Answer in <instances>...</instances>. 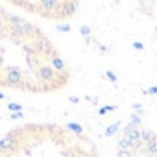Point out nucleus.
<instances>
[{
  "instance_id": "obj_9",
  "label": "nucleus",
  "mask_w": 157,
  "mask_h": 157,
  "mask_svg": "<svg viewBox=\"0 0 157 157\" xmlns=\"http://www.w3.org/2000/svg\"><path fill=\"white\" fill-rule=\"evenodd\" d=\"M144 151H146V153H150L151 157H155V155H157V139H153L151 142L144 144Z\"/></svg>"
},
{
  "instance_id": "obj_23",
  "label": "nucleus",
  "mask_w": 157,
  "mask_h": 157,
  "mask_svg": "<svg viewBox=\"0 0 157 157\" xmlns=\"http://www.w3.org/2000/svg\"><path fill=\"white\" fill-rule=\"evenodd\" d=\"M133 109H135L137 115H142V107H140V104H133Z\"/></svg>"
},
{
  "instance_id": "obj_22",
  "label": "nucleus",
  "mask_w": 157,
  "mask_h": 157,
  "mask_svg": "<svg viewBox=\"0 0 157 157\" xmlns=\"http://www.w3.org/2000/svg\"><path fill=\"white\" fill-rule=\"evenodd\" d=\"M10 118H11V120H19V118H22V111H19V113H11Z\"/></svg>"
},
{
  "instance_id": "obj_17",
  "label": "nucleus",
  "mask_w": 157,
  "mask_h": 157,
  "mask_svg": "<svg viewBox=\"0 0 157 157\" xmlns=\"http://www.w3.org/2000/svg\"><path fill=\"white\" fill-rule=\"evenodd\" d=\"M105 78H107L109 82H113V83H115V82L118 80V78H117V74H115L113 70H107V72H105Z\"/></svg>"
},
{
  "instance_id": "obj_21",
  "label": "nucleus",
  "mask_w": 157,
  "mask_h": 157,
  "mask_svg": "<svg viewBox=\"0 0 157 157\" xmlns=\"http://www.w3.org/2000/svg\"><path fill=\"white\" fill-rule=\"evenodd\" d=\"M133 48H135V50H144V44H142L140 41H135V43H133Z\"/></svg>"
},
{
  "instance_id": "obj_10",
  "label": "nucleus",
  "mask_w": 157,
  "mask_h": 157,
  "mask_svg": "<svg viewBox=\"0 0 157 157\" xmlns=\"http://www.w3.org/2000/svg\"><path fill=\"white\" fill-rule=\"evenodd\" d=\"M153 139H157V135H155L151 129H142V142H144V144L151 142Z\"/></svg>"
},
{
  "instance_id": "obj_4",
  "label": "nucleus",
  "mask_w": 157,
  "mask_h": 157,
  "mask_svg": "<svg viewBox=\"0 0 157 157\" xmlns=\"http://www.w3.org/2000/svg\"><path fill=\"white\" fill-rule=\"evenodd\" d=\"M56 76H57V72L50 67V65H43V67H39L37 68V78L41 82H54L56 80Z\"/></svg>"
},
{
  "instance_id": "obj_24",
  "label": "nucleus",
  "mask_w": 157,
  "mask_h": 157,
  "mask_svg": "<svg viewBox=\"0 0 157 157\" xmlns=\"http://www.w3.org/2000/svg\"><path fill=\"white\" fill-rule=\"evenodd\" d=\"M70 102H74V104H78V102H80V98H78V96H70Z\"/></svg>"
},
{
  "instance_id": "obj_1",
  "label": "nucleus",
  "mask_w": 157,
  "mask_h": 157,
  "mask_svg": "<svg viewBox=\"0 0 157 157\" xmlns=\"http://www.w3.org/2000/svg\"><path fill=\"white\" fill-rule=\"evenodd\" d=\"M124 135L133 142V150H140V146H144V142H142V129L139 128V126H135V124H126V128H124Z\"/></svg>"
},
{
  "instance_id": "obj_13",
  "label": "nucleus",
  "mask_w": 157,
  "mask_h": 157,
  "mask_svg": "<svg viewBox=\"0 0 157 157\" xmlns=\"http://www.w3.org/2000/svg\"><path fill=\"white\" fill-rule=\"evenodd\" d=\"M8 109H10L11 113H19V111H22V105L17 104V102H13V104H8Z\"/></svg>"
},
{
  "instance_id": "obj_25",
  "label": "nucleus",
  "mask_w": 157,
  "mask_h": 157,
  "mask_svg": "<svg viewBox=\"0 0 157 157\" xmlns=\"http://www.w3.org/2000/svg\"><path fill=\"white\" fill-rule=\"evenodd\" d=\"M0 100H6V94L4 93H0Z\"/></svg>"
},
{
  "instance_id": "obj_11",
  "label": "nucleus",
  "mask_w": 157,
  "mask_h": 157,
  "mask_svg": "<svg viewBox=\"0 0 157 157\" xmlns=\"http://www.w3.org/2000/svg\"><path fill=\"white\" fill-rule=\"evenodd\" d=\"M118 128H120V122H115V124H111V126H107V129H105V137H113L117 131H118Z\"/></svg>"
},
{
  "instance_id": "obj_12",
  "label": "nucleus",
  "mask_w": 157,
  "mask_h": 157,
  "mask_svg": "<svg viewBox=\"0 0 157 157\" xmlns=\"http://www.w3.org/2000/svg\"><path fill=\"white\" fill-rule=\"evenodd\" d=\"M67 129H70V131H74V133H83V128H82L80 124H76V122H68V124H67Z\"/></svg>"
},
{
  "instance_id": "obj_6",
  "label": "nucleus",
  "mask_w": 157,
  "mask_h": 157,
  "mask_svg": "<svg viewBox=\"0 0 157 157\" xmlns=\"http://www.w3.org/2000/svg\"><path fill=\"white\" fill-rule=\"evenodd\" d=\"M78 10V4L74 2V0H67V2L63 4V17H72Z\"/></svg>"
},
{
  "instance_id": "obj_8",
  "label": "nucleus",
  "mask_w": 157,
  "mask_h": 157,
  "mask_svg": "<svg viewBox=\"0 0 157 157\" xmlns=\"http://www.w3.org/2000/svg\"><path fill=\"white\" fill-rule=\"evenodd\" d=\"M118 150H129V151H131V150H133V142H131L126 135H122L120 140H118Z\"/></svg>"
},
{
  "instance_id": "obj_20",
  "label": "nucleus",
  "mask_w": 157,
  "mask_h": 157,
  "mask_svg": "<svg viewBox=\"0 0 157 157\" xmlns=\"http://www.w3.org/2000/svg\"><path fill=\"white\" fill-rule=\"evenodd\" d=\"M144 94H157V85H151L144 91Z\"/></svg>"
},
{
  "instance_id": "obj_3",
  "label": "nucleus",
  "mask_w": 157,
  "mask_h": 157,
  "mask_svg": "<svg viewBox=\"0 0 157 157\" xmlns=\"http://www.w3.org/2000/svg\"><path fill=\"white\" fill-rule=\"evenodd\" d=\"M17 144H19V140H17L15 133H8V135H4L0 139V151H6V153L13 151L17 148Z\"/></svg>"
},
{
  "instance_id": "obj_16",
  "label": "nucleus",
  "mask_w": 157,
  "mask_h": 157,
  "mask_svg": "<svg viewBox=\"0 0 157 157\" xmlns=\"http://www.w3.org/2000/svg\"><path fill=\"white\" fill-rule=\"evenodd\" d=\"M117 157H133V151H129V150H118Z\"/></svg>"
},
{
  "instance_id": "obj_14",
  "label": "nucleus",
  "mask_w": 157,
  "mask_h": 157,
  "mask_svg": "<svg viewBox=\"0 0 157 157\" xmlns=\"http://www.w3.org/2000/svg\"><path fill=\"white\" fill-rule=\"evenodd\" d=\"M115 109H117V105H104V107H100V109H98V115H105V113L115 111Z\"/></svg>"
},
{
  "instance_id": "obj_7",
  "label": "nucleus",
  "mask_w": 157,
  "mask_h": 157,
  "mask_svg": "<svg viewBox=\"0 0 157 157\" xmlns=\"http://www.w3.org/2000/svg\"><path fill=\"white\" fill-rule=\"evenodd\" d=\"M50 67L56 70V72H65V61L59 57V56H52V59H50Z\"/></svg>"
},
{
  "instance_id": "obj_19",
  "label": "nucleus",
  "mask_w": 157,
  "mask_h": 157,
  "mask_svg": "<svg viewBox=\"0 0 157 157\" xmlns=\"http://www.w3.org/2000/svg\"><path fill=\"white\" fill-rule=\"evenodd\" d=\"M57 32L68 33V32H70V26H68V24H57Z\"/></svg>"
},
{
  "instance_id": "obj_26",
  "label": "nucleus",
  "mask_w": 157,
  "mask_h": 157,
  "mask_svg": "<svg viewBox=\"0 0 157 157\" xmlns=\"http://www.w3.org/2000/svg\"><path fill=\"white\" fill-rule=\"evenodd\" d=\"M0 85H2V82H0Z\"/></svg>"
},
{
  "instance_id": "obj_27",
  "label": "nucleus",
  "mask_w": 157,
  "mask_h": 157,
  "mask_svg": "<svg viewBox=\"0 0 157 157\" xmlns=\"http://www.w3.org/2000/svg\"><path fill=\"white\" fill-rule=\"evenodd\" d=\"M155 157H157V155H155Z\"/></svg>"
},
{
  "instance_id": "obj_15",
  "label": "nucleus",
  "mask_w": 157,
  "mask_h": 157,
  "mask_svg": "<svg viewBox=\"0 0 157 157\" xmlns=\"http://www.w3.org/2000/svg\"><path fill=\"white\" fill-rule=\"evenodd\" d=\"M131 124H135V126H139V128H140V124H142V118H140V115L133 113V115H131Z\"/></svg>"
},
{
  "instance_id": "obj_18",
  "label": "nucleus",
  "mask_w": 157,
  "mask_h": 157,
  "mask_svg": "<svg viewBox=\"0 0 157 157\" xmlns=\"http://www.w3.org/2000/svg\"><path fill=\"white\" fill-rule=\"evenodd\" d=\"M80 33H82L83 37H89V35H91V28H89L87 24H83V26L80 28Z\"/></svg>"
},
{
  "instance_id": "obj_5",
  "label": "nucleus",
  "mask_w": 157,
  "mask_h": 157,
  "mask_svg": "<svg viewBox=\"0 0 157 157\" xmlns=\"http://www.w3.org/2000/svg\"><path fill=\"white\" fill-rule=\"evenodd\" d=\"M39 6H41L44 11L52 13V11H56V10L59 8V0H39Z\"/></svg>"
},
{
  "instance_id": "obj_2",
  "label": "nucleus",
  "mask_w": 157,
  "mask_h": 157,
  "mask_svg": "<svg viewBox=\"0 0 157 157\" xmlns=\"http://www.w3.org/2000/svg\"><path fill=\"white\" fill-rule=\"evenodd\" d=\"M6 83L11 87H24V76L19 68L15 67H8L6 70Z\"/></svg>"
}]
</instances>
